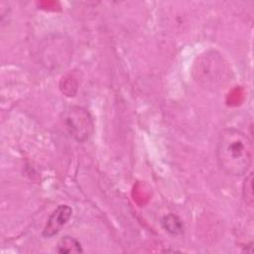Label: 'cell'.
I'll return each instance as SVG.
<instances>
[{
  "label": "cell",
  "instance_id": "cell-1",
  "mask_svg": "<svg viewBox=\"0 0 254 254\" xmlns=\"http://www.w3.org/2000/svg\"><path fill=\"white\" fill-rule=\"evenodd\" d=\"M216 159L224 174L232 177L245 175L253 161L251 139L242 131L234 128L222 130L217 140Z\"/></svg>",
  "mask_w": 254,
  "mask_h": 254
},
{
  "label": "cell",
  "instance_id": "cell-2",
  "mask_svg": "<svg viewBox=\"0 0 254 254\" xmlns=\"http://www.w3.org/2000/svg\"><path fill=\"white\" fill-rule=\"evenodd\" d=\"M63 121L69 135L78 142L86 141L93 131L89 112L79 106L67 107L63 113Z\"/></svg>",
  "mask_w": 254,
  "mask_h": 254
},
{
  "label": "cell",
  "instance_id": "cell-3",
  "mask_svg": "<svg viewBox=\"0 0 254 254\" xmlns=\"http://www.w3.org/2000/svg\"><path fill=\"white\" fill-rule=\"evenodd\" d=\"M72 210L66 204H61L51 213L43 229V236L50 238L55 236L66 224L71 216Z\"/></svg>",
  "mask_w": 254,
  "mask_h": 254
},
{
  "label": "cell",
  "instance_id": "cell-4",
  "mask_svg": "<svg viewBox=\"0 0 254 254\" xmlns=\"http://www.w3.org/2000/svg\"><path fill=\"white\" fill-rule=\"evenodd\" d=\"M57 251L59 253L64 254H71V253H81L82 248L78 240L71 236H64L58 242Z\"/></svg>",
  "mask_w": 254,
  "mask_h": 254
},
{
  "label": "cell",
  "instance_id": "cell-5",
  "mask_svg": "<svg viewBox=\"0 0 254 254\" xmlns=\"http://www.w3.org/2000/svg\"><path fill=\"white\" fill-rule=\"evenodd\" d=\"M162 225L166 231L173 235L182 234L184 231V225L182 220L173 213H170L163 217Z\"/></svg>",
  "mask_w": 254,
  "mask_h": 254
},
{
  "label": "cell",
  "instance_id": "cell-6",
  "mask_svg": "<svg viewBox=\"0 0 254 254\" xmlns=\"http://www.w3.org/2000/svg\"><path fill=\"white\" fill-rule=\"evenodd\" d=\"M242 194H243V198L244 200L252 205L253 204V175L249 174L248 177H246V179L244 180L243 183V188H242Z\"/></svg>",
  "mask_w": 254,
  "mask_h": 254
}]
</instances>
